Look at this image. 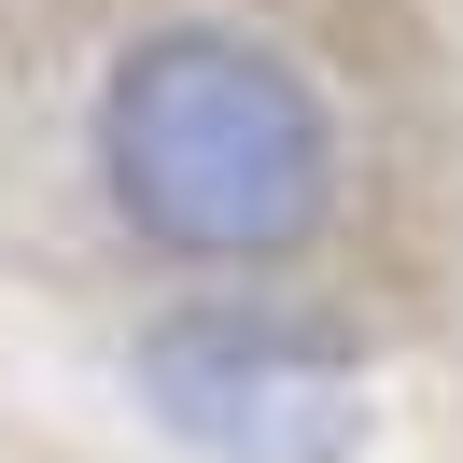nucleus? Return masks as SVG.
Instances as JSON below:
<instances>
[{"instance_id": "nucleus-1", "label": "nucleus", "mask_w": 463, "mask_h": 463, "mask_svg": "<svg viewBox=\"0 0 463 463\" xmlns=\"http://www.w3.org/2000/svg\"><path fill=\"white\" fill-rule=\"evenodd\" d=\"M85 169L169 267H295L337 225V99L239 14H155L85 99Z\"/></svg>"}, {"instance_id": "nucleus-2", "label": "nucleus", "mask_w": 463, "mask_h": 463, "mask_svg": "<svg viewBox=\"0 0 463 463\" xmlns=\"http://www.w3.org/2000/svg\"><path fill=\"white\" fill-rule=\"evenodd\" d=\"M141 407L197 463H365V351L267 295H183L127 351Z\"/></svg>"}]
</instances>
